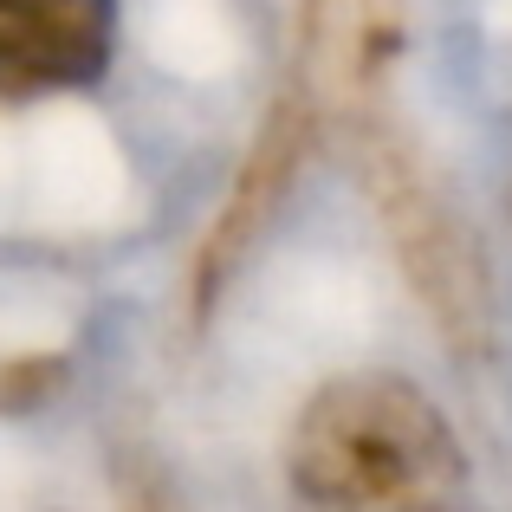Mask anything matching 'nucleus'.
Listing matches in <instances>:
<instances>
[{"instance_id":"3","label":"nucleus","mask_w":512,"mask_h":512,"mask_svg":"<svg viewBox=\"0 0 512 512\" xmlns=\"http://www.w3.org/2000/svg\"><path fill=\"white\" fill-rule=\"evenodd\" d=\"M409 512H428V506H409Z\"/></svg>"},{"instance_id":"2","label":"nucleus","mask_w":512,"mask_h":512,"mask_svg":"<svg viewBox=\"0 0 512 512\" xmlns=\"http://www.w3.org/2000/svg\"><path fill=\"white\" fill-rule=\"evenodd\" d=\"M117 52V0H0V98L98 85Z\"/></svg>"},{"instance_id":"1","label":"nucleus","mask_w":512,"mask_h":512,"mask_svg":"<svg viewBox=\"0 0 512 512\" xmlns=\"http://www.w3.org/2000/svg\"><path fill=\"white\" fill-rule=\"evenodd\" d=\"M292 487L338 512H409L461 474L441 409L402 376H344L305 402L292 428Z\"/></svg>"}]
</instances>
